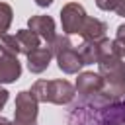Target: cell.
<instances>
[{"label":"cell","mask_w":125,"mask_h":125,"mask_svg":"<svg viewBox=\"0 0 125 125\" xmlns=\"http://www.w3.org/2000/svg\"><path fill=\"white\" fill-rule=\"evenodd\" d=\"M98 74L104 80L102 88V104L121 100L125 96V61L119 55L102 59L98 62Z\"/></svg>","instance_id":"1"},{"label":"cell","mask_w":125,"mask_h":125,"mask_svg":"<svg viewBox=\"0 0 125 125\" xmlns=\"http://www.w3.org/2000/svg\"><path fill=\"white\" fill-rule=\"evenodd\" d=\"M29 92L39 104L49 102L57 105H66L76 96V88L68 80H35Z\"/></svg>","instance_id":"2"},{"label":"cell","mask_w":125,"mask_h":125,"mask_svg":"<svg viewBox=\"0 0 125 125\" xmlns=\"http://www.w3.org/2000/svg\"><path fill=\"white\" fill-rule=\"evenodd\" d=\"M49 47L53 49V57L57 59V64L64 74L80 72L84 62H82V57L78 53V47L70 41V35H57Z\"/></svg>","instance_id":"3"},{"label":"cell","mask_w":125,"mask_h":125,"mask_svg":"<svg viewBox=\"0 0 125 125\" xmlns=\"http://www.w3.org/2000/svg\"><path fill=\"white\" fill-rule=\"evenodd\" d=\"M37 107H39V102L33 98V94L29 90L18 92L12 125H37V113H39Z\"/></svg>","instance_id":"4"},{"label":"cell","mask_w":125,"mask_h":125,"mask_svg":"<svg viewBox=\"0 0 125 125\" xmlns=\"http://www.w3.org/2000/svg\"><path fill=\"white\" fill-rule=\"evenodd\" d=\"M76 92H78V96H82L84 100H88L94 107H98V105H104L102 104V98H100V94H102V88H104V80H102V76L98 74V72H80L78 74V78H76Z\"/></svg>","instance_id":"5"},{"label":"cell","mask_w":125,"mask_h":125,"mask_svg":"<svg viewBox=\"0 0 125 125\" xmlns=\"http://www.w3.org/2000/svg\"><path fill=\"white\" fill-rule=\"evenodd\" d=\"M86 18H88V14L82 4H78V2L64 4L61 10V23H62L64 35H80Z\"/></svg>","instance_id":"6"},{"label":"cell","mask_w":125,"mask_h":125,"mask_svg":"<svg viewBox=\"0 0 125 125\" xmlns=\"http://www.w3.org/2000/svg\"><path fill=\"white\" fill-rule=\"evenodd\" d=\"M27 27L31 31H35L43 41L45 45H51L57 37V31H55V20L51 16H31L27 20Z\"/></svg>","instance_id":"7"},{"label":"cell","mask_w":125,"mask_h":125,"mask_svg":"<svg viewBox=\"0 0 125 125\" xmlns=\"http://www.w3.org/2000/svg\"><path fill=\"white\" fill-rule=\"evenodd\" d=\"M25 57H27V68H29V72H33V74H41V72H45L47 66L51 64L53 49H51L49 45H45V47H37V49H33L31 53H27Z\"/></svg>","instance_id":"8"},{"label":"cell","mask_w":125,"mask_h":125,"mask_svg":"<svg viewBox=\"0 0 125 125\" xmlns=\"http://www.w3.org/2000/svg\"><path fill=\"white\" fill-rule=\"evenodd\" d=\"M21 76V62L18 57L0 53V84H12Z\"/></svg>","instance_id":"9"},{"label":"cell","mask_w":125,"mask_h":125,"mask_svg":"<svg viewBox=\"0 0 125 125\" xmlns=\"http://www.w3.org/2000/svg\"><path fill=\"white\" fill-rule=\"evenodd\" d=\"M105 31H107L105 21L88 16L86 21H84V27H82V31H80V37H82L84 41H94V39H102V37H105Z\"/></svg>","instance_id":"10"},{"label":"cell","mask_w":125,"mask_h":125,"mask_svg":"<svg viewBox=\"0 0 125 125\" xmlns=\"http://www.w3.org/2000/svg\"><path fill=\"white\" fill-rule=\"evenodd\" d=\"M16 39H18L20 51H21L23 55H27V53H31L33 49L41 47V37H39L35 31H31L29 27H27V29H18V31H16Z\"/></svg>","instance_id":"11"},{"label":"cell","mask_w":125,"mask_h":125,"mask_svg":"<svg viewBox=\"0 0 125 125\" xmlns=\"http://www.w3.org/2000/svg\"><path fill=\"white\" fill-rule=\"evenodd\" d=\"M78 47V53L82 57V62L84 64H98V39L94 41H82Z\"/></svg>","instance_id":"12"},{"label":"cell","mask_w":125,"mask_h":125,"mask_svg":"<svg viewBox=\"0 0 125 125\" xmlns=\"http://www.w3.org/2000/svg\"><path fill=\"white\" fill-rule=\"evenodd\" d=\"M0 53L2 55H12V57H18L21 53L16 35H10V33H2L0 35Z\"/></svg>","instance_id":"13"},{"label":"cell","mask_w":125,"mask_h":125,"mask_svg":"<svg viewBox=\"0 0 125 125\" xmlns=\"http://www.w3.org/2000/svg\"><path fill=\"white\" fill-rule=\"evenodd\" d=\"M96 6L104 12H115L125 18V0H96Z\"/></svg>","instance_id":"14"},{"label":"cell","mask_w":125,"mask_h":125,"mask_svg":"<svg viewBox=\"0 0 125 125\" xmlns=\"http://www.w3.org/2000/svg\"><path fill=\"white\" fill-rule=\"evenodd\" d=\"M12 20H14V10H12V6L6 4V2H0V35L10 29Z\"/></svg>","instance_id":"15"},{"label":"cell","mask_w":125,"mask_h":125,"mask_svg":"<svg viewBox=\"0 0 125 125\" xmlns=\"http://www.w3.org/2000/svg\"><path fill=\"white\" fill-rule=\"evenodd\" d=\"M113 45L119 53V57L125 61V23H121L117 27V33H115V39H113Z\"/></svg>","instance_id":"16"},{"label":"cell","mask_w":125,"mask_h":125,"mask_svg":"<svg viewBox=\"0 0 125 125\" xmlns=\"http://www.w3.org/2000/svg\"><path fill=\"white\" fill-rule=\"evenodd\" d=\"M8 98H10V92H8L6 88H2V86H0V109H2L4 105H6Z\"/></svg>","instance_id":"17"},{"label":"cell","mask_w":125,"mask_h":125,"mask_svg":"<svg viewBox=\"0 0 125 125\" xmlns=\"http://www.w3.org/2000/svg\"><path fill=\"white\" fill-rule=\"evenodd\" d=\"M35 4H37L39 8H47V6L53 4V0H35Z\"/></svg>","instance_id":"18"},{"label":"cell","mask_w":125,"mask_h":125,"mask_svg":"<svg viewBox=\"0 0 125 125\" xmlns=\"http://www.w3.org/2000/svg\"><path fill=\"white\" fill-rule=\"evenodd\" d=\"M0 125H12V121L6 119V117H0Z\"/></svg>","instance_id":"19"},{"label":"cell","mask_w":125,"mask_h":125,"mask_svg":"<svg viewBox=\"0 0 125 125\" xmlns=\"http://www.w3.org/2000/svg\"><path fill=\"white\" fill-rule=\"evenodd\" d=\"M123 102H125V100H123Z\"/></svg>","instance_id":"20"}]
</instances>
